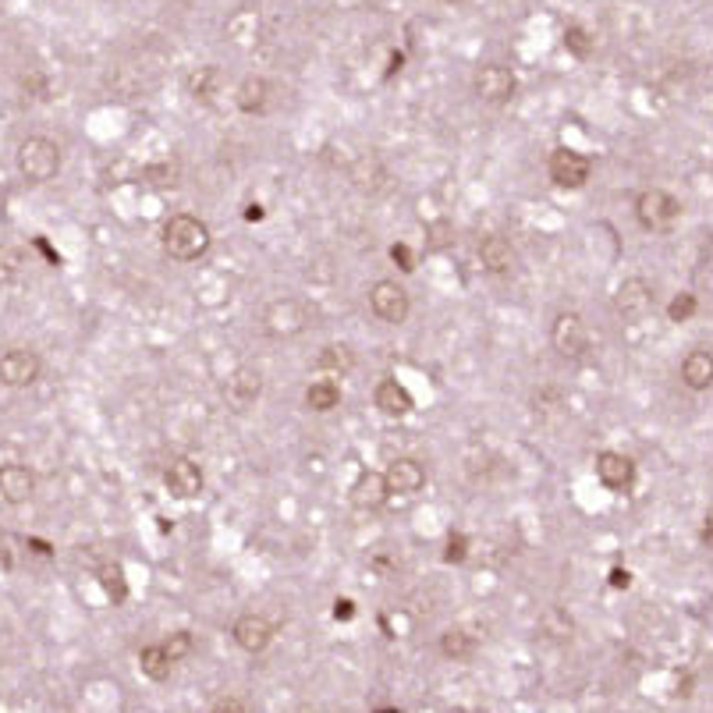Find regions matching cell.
<instances>
[{"label": "cell", "instance_id": "25", "mask_svg": "<svg viewBox=\"0 0 713 713\" xmlns=\"http://www.w3.org/2000/svg\"><path fill=\"white\" fill-rule=\"evenodd\" d=\"M139 671L146 674L149 682H167L174 671V660L167 657L164 643H149L139 650Z\"/></svg>", "mask_w": 713, "mask_h": 713}, {"label": "cell", "instance_id": "17", "mask_svg": "<svg viewBox=\"0 0 713 713\" xmlns=\"http://www.w3.org/2000/svg\"><path fill=\"white\" fill-rule=\"evenodd\" d=\"M231 635H235V646L245 653H263L270 643H274V625H270L263 614H242V618L231 625Z\"/></svg>", "mask_w": 713, "mask_h": 713}, {"label": "cell", "instance_id": "8", "mask_svg": "<svg viewBox=\"0 0 713 713\" xmlns=\"http://www.w3.org/2000/svg\"><path fill=\"white\" fill-rule=\"evenodd\" d=\"M472 93L483 103H490V107H504V103H511L518 93L515 71L497 61L483 64V68H476V75H472Z\"/></svg>", "mask_w": 713, "mask_h": 713}, {"label": "cell", "instance_id": "10", "mask_svg": "<svg viewBox=\"0 0 713 713\" xmlns=\"http://www.w3.org/2000/svg\"><path fill=\"white\" fill-rule=\"evenodd\" d=\"M653 309V288L643 277H625L614 291V313L625 323H639Z\"/></svg>", "mask_w": 713, "mask_h": 713}, {"label": "cell", "instance_id": "2", "mask_svg": "<svg viewBox=\"0 0 713 713\" xmlns=\"http://www.w3.org/2000/svg\"><path fill=\"white\" fill-rule=\"evenodd\" d=\"M15 164L25 185H47V181H54L57 174H61L64 157L54 139H47V135H29V139H22V146H18Z\"/></svg>", "mask_w": 713, "mask_h": 713}, {"label": "cell", "instance_id": "27", "mask_svg": "<svg viewBox=\"0 0 713 713\" xmlns=\"http://www.w3.org/2000/svg\"><path fill=\"white\" fill-rule=\"evenodd\" d=\"M185 86H189V93L196 96V100H203V103H210L213 96H217V86H220V71L213 68V64H203V68H196L185 79Z\"/></svg>", "mask_w": 713, "mask_h": 713}, {"label": "cell", "instance_id": "33", "mask_svg": "<svg viewBox=\"0 0 713 713\" xmlns=\"http://www.w3.org/2000/svg\"><path fill=\"white\" fill-rule=\"evenodd\" d=\"M465 557H469V536H465V533H451V536H447L444 561H447V565H462Z\"/></svg>", "mask_w": 713, "mask_h": 713}, {"label": "cell", "instance_id": "16", "mask_svg": "<svg viewBox=\"0 0 713 713\" xmlns=\"http://www.w3.org/2000/svg\"><path fill=\"white\" fill-rule=\"evenodd\" d=\"M348 497H352V504L359 511H377L387 504V497H391V486H387V476L377 469H362L359 476H355L352 490H348Z\"/></svg>", "mask_w": 713, "mask_h": 713}, {"label": "cell", "instance_id": "9", "mask_svg": "<svg viewBox=\"0 0 713 713\" xmlns=\"http://www.w3.org/2000/svg\"><path fill=\"white\" fill-rule=\"evenodd\" d=\"M43 373V359L40 352H32L25 345H15L8 352H0V384L11 387V391H25L40 380Z\"/></svg>", "mask_w": 713, "mask_h": 713}, {"label": "cell", "instance_id": "3", "mask_svg": "<svg viewBox=\"0 0 713 713\" xmlns=\"http://www.w3.org/2000/svg\"><path fill=\"white\" fill-rule=\"evenodd\" d=\"M259 323H263V334L267 337H274V341H288V337H298L309 327V309H306V302L281 295L263 306Z\"/></svg>", "mask_w": 713, "mask_h": 713}, {"label": "cell", "instance_id": "5", "mask_svg": "<svg viewBox=\"0 0 713 713\" xmlns=\"http://www.w3.org/2000/svg\"><path fill=\"white\" fill-rule=\"evenodd\" d=\"M550 345H554V352L561 355V359H568V362L582 359V355L589 352V345H593L582 313H575V309L557 313L554 323H550Z\"/></svg>", "mask_w": 713, "mask_h": 713}, {"label": "cell", "instance_id": "29", "mask_svg": "<svg viewBox=\"0 0 713 713\" xmlns=\"http://www.w3.org/2000/svg\"><path fill=\"white\" fill-rule=\"evenodd\" d=\"M100 586H103V593L114 600V604H125L128 600V579H125V568L121 565H103L100 568Z\"/></svg>", "mask_w": 713, "mask_h": 713}, {"label": "cell", "instance_id": "21", "mask_svg": "<svg viewBox=\"0 0 713 713\" xmlns=\"http://www.w3.org/2000/svg\"><path fill=\"white\" fill-rule=\"evenodd\" d=\"M682 384L689 387V391L703 394L713 387V352L710 348H692L689 355L682 359Z\"/></svg>", "mask_w": 713, "mask_h": 713}, {"label": "cell", "instance_id": "11", "mask_svg": "<svg viewBox=\"0 0 713 713\" xmlns=\"http://www.w3.org/2000/svg\"><path fill=\"white\" fill-rule=\"evenodd\" d=\"M384 476H387V486H391V494H398V497H416L419 490L426 486V465L419 462V458H412V455H398V458H391V465L384 469Z\"/></svg>", "mask_w": 713, "mask_h": 713}, {"label": "cell", "instance_id": "14", "mask_svg": "<svg viewBox=\"0 0 713 713\" xmlns=\"http://www.w3.org/2000/svg\"><path fill=\"white\" fill-rule=\"evenodd\" d=\"M596 479L614 494H628L635 486V462L621 451H600L596 455Z\"/></svg>", "mask_w": 713, "mask_h": 713}, {"label": "cell", "instance_id": "4", "mask_svg": "<svg viewBox=\"0 0 713 713\" xmlns=\"http://www.w3.org/2000/svg\"><path fill=\"white\" fill-rule=\"evenodd\" d=\"M678 217H682V203L667 189H643L635 196V220L643 231H653V235L671 231Z\"/></svg>", "mask_w": 713, "mask_h": 713}, {"label": "cell", "instance_id": "36", "mask_svg": "<svg viewBox=\"0 0 713 713\" xmlns=\"http://www.w3.org/2000/svg\"><path fill=\"white\" fill-rule=\"evenodd\" d=\"M611 586L614 589H628V586H632V572H628V568H611Z\"/></svg>", "mask_w": 713, "mask_h": 713}, {"label": "cell", "instance_id": "28", "mask_svg": "<svg viewBox=\"0 0 713 713\" xmlns=\"http://www.w3.org/2000/svg\"><path fill=\"white\" fill-rule=\"evenodd\" d=\"M561 43H565V50L575 57V61H589V57H593V50H596L593 32H589L586 25H568L565 36H561Z\"/></svg>", "mask_w": 713, "mask_h": 713}, {"label": "cell", "instance_id": "19", "mask_svg": "<svg viewBox=\"0 0 713 713\" xmlns=\"http://www.w3.org/2000/svg\"><path fill=\"white\" fill-rule=\"evenodd\" d=\"M373 405H377L380 416L387 419H405L412 408H416V398L408 394L405 384H398L394 377H384L377 384V391H373Z\"/></svg>", "mask_w": 713, "mask_h": 713}, {"label": "cell", "instance_id": "37", "mask_svg": "<svg viewBox=\"0 0 713 713\" xmlns=\"http://www.w3.org/2000/svg\"><path fill=\"white\" fill-rule=\"evenodd\" d=\"M334 618H337V621L355 618V604H352V600H348V596H345V600H337V604H334Z\"/></svg>", "mask_w": 713, "mask_h": 713}, {"label": "cell", "instance_id": "23", "mask_svg": "<svg viewBox=\"0 0 713 713\" xmlns=\"http://www.w3.org/2000/svg\"><path fill=\"white\" fill-rule=\"evenodd\" d=\"M440 657L444 660H455V664H462V660H472L479 650L476 635L469 632V628H444L440 632V643H437Z\"/></svg>", "mask_w": 713, "mask_h": 713}, {"label": "cell", "instance_id": "34", "mask_svg": "<svg viewBox=\"0 0 713 713\" xmlns=\"http://www.w3.org/2000/svg\"><path fill=\"white\" fill-rule=\"evenodd\" d=\"M391 259L398 263L401 270H405V274H412V270H416V256H412V249H408L405 242L391 245Z\"/></svg>", "mask_w": 713, "mask_h": 713}, {"label": "cell", "instance_id": "35", "mask_svg": "<svg viewBox=\"0 0 713 713\" xmlns=\"http://www.w3.org/2000/svg\"><path fill=\"white\" fill-rule=\"evenodd\" d=\"M213 710H217V713H249L252 710V706L249 703H245V699H217V703H213Z\"/></svg>", "mask_w": 713, "mask_h": 713}, {"label": "cell", "instance_id": "18", "mask_svg": "<svg viewBox=\"0 0 713 713\" xmlns=\"http://www.w3.org/2000/svg\"><path fill=\"white\" fill-rule=\"evenodd\" d=\"M235 103H238V110H242V114H249V118L267 114L270 103H274V82L263 79V75H249V79L238 82Z\"/></svg>", "mask_w": 713, "mask_h": 713}, {"label": "cell", "instance_id": "1", "mask_svg": "<svg viewBox=\"0 0 713 713\" xmlns=\"http://www.w3.org/2000/svg\"><path fill=\"white\" fill-rule=\"evenodd\" d=\"M160 245L171 259L178 263H196L210 252L213 245V235L206 228V220L192 217V213H174V217L164 220V228H160Z\"/></svg>", "mask_w": 713, "mask_h": 713}, {"label": "cell", "instance_id": "30", "mask_svg": "<svg viewBox=\"0 0 713 713\" xmlns=\"http://www.w3.org/2000/svg\"><path fill=\"white\" fill-rule=\"evenodd\" d=\"M25 270V252L18 245H0V284H15Z\"/></svg>", "mask_w": 713, "mask_h": 713}, {"label": "cell", "instance_id": "32", "mask_svg": "<svg viewBox=\"0 0 713 713\" xmlns=\"http://www.w3.org/2000/svg\"><path fill=\"white\" fill-rule=\"evenodd\" d=\"M164 650H167V657H171L174 664H181V660L192 657V650H196V639H192V632H171L164 639Z\"/></svg>", "mask_w": 713, "mask_h": 713}, {"label": "cell", "instance_id": "6", "mask_svg": "<svg viewBox=\"0 0 713 713\" xmlns=\"http://www.w3.org/2000/svg\"><path fill=\"white\" fill-rule=\"evenodd\" d=\"M369 313L377 316L380 323H387V327H401V323L408 320V313H412V298H408V291L401 288L398 281H373L369 284Z\"/></svg>", "mask_w": 713, "mask_h": 713}, {"label": "cell", "instance_id": "22", "mask_svg": "<svg viewBox=\"0 0 713 713\" xmlns=\"http://www.w3.org/2000/svg\"><path fill=\"white\" fill-rule=\"evenodd\" d=\"M348 178H352V185L359 192H369V196H377L380 189L387 185V167L380 164L373 153H362V157H355L352 164H348Z\"/></svg>", "mask_w": 713, "mask_h": 713}, {"label": "cell", "instance_id": "31", "mask_svg": "<svg viewBox=\"0 0 713 713\" xmlns=\"http://www.w3.org/2000/svg\"><path fill=\"white\" fill-rule=\"evenodd\" d=\"M696 313H699V298L692 295V291H678V295L671 298V306H667V320L671 323H689Z\"/></svg>", "mask_w": 713, "mask_h": 713}, {"label": "cell", "instance_id": "38", "mask_svg": "<svg viewBox=\"0 0 713 713\" xmlns=\"http://www.w3.org/2000/svg\"><path fill=\"white\" fill-rule=\"evenodd\" d=\"M699 540H703L706 547H713V508L706 511V522H703V533H699Z\"/></svg>", "mask_w": 713, "mask_h": 713}, {"label": "cell", "instance_id": "15", "mask_svg": "<svg viewBox=\"0 0 713 713\" xmlns=\"http://www.w3.org/2000/svg\"><path fill=\"white\" fill-rule=\"evenodd\" d=\"M36 497V472L22 462L0 465V501L4 504H29Z\"/></svg>", "mask_w": 713, "mask_h": 713}, {"label": "cell", "instance_id": "26", "mask_svg": "<svg viewBox=\"0 0 713 713\" xmlns=\"http://www.w3.org/2000/svg\"><path fill=\"white\" fill-rule=\"evenodd\" d=\"M337 405H341V387H337L334 380H316V384H309V391H306L309 412L327 416V412H334Z\"/></svg>", "mask_w": 713, "mask_h": 713}, {"label": "cell", "instance_id": "13", "mask_svg": "<svg viewBox=\"0 0 713 713\" xmlns=\"http://www.w3.org/2000/svg\"><path fill=\"white\" fill-rule=\"evenodd\" d=\"M164 483L174 501H196L203 494V469L192 458H174L164 472Z\"/></svg>", "mask_w": 713, "mask_h": 713}, {"label": "cell", "instance_id": "24", "mask_svg": "<svg viewBox=\"0 0 713 713\" xmlns=\"http://www.w3.org/2000/svg\"><path fill=\"white\" fill-rule=\"evenodd\" d=\"M316 369L320 373H330V377H348L355 369V352L345 341H334V345H323L320 355H316Z\"/></svg>", "mask_w": 713, "mask_h": 713}, {"label": "cell", "instance_id": "7", "mask_svg": "<svg viewBox=\"0 0 713 713\" xmlns=\"http://www.w3.org/2000/svg\"><path fill=\"white\" fill-rule=\"evenodd\" d=\"M547 174H550V181H554L557 189L579 192V189H586L589 178H593V160H589L586 153H575V149H568V146H557L554 153H550V160H547Z\"/></svg>", "mask_w": 713, "mask_h": 713}, {"label": "cell", "instance_id": "20", "mask_svg": "<svg viewBox=\"0 0 713 713\" xmlns=\"http://www.w3.org/2000/svg\"><path fill=\"white\" fill-rule=\"evenodd\" d=\"M479 263H483L486 274L504 277V274H511V270H515L518 252H515V245H511L504 235H486L483 242H479Z\"/></svg>", "mask_w": 713, "mask_h": 713}, {"label": "cell", "instance_id": "12", "mask_svg": "<svg viewBox=\"0 0 713 713\" xmlns=\"http://www.w3.org/2000/svg\"><path fill=\"white\" fill-rule=\"evenodd\" d=\"M259 394H263V373L256 366H238L228 377V384H224V401L235 412H249L259 401Z\"/></svg>", "mask_w": 713, "mask_h": 713}, {"label": "cell", "instance_id": "39", "mask_svg": "<svg viewBox=\"0 0 713 713\" xmlns=\"http://www.w3.org/2000/svg\"><path fill=\"white\" fill-rule=\"evenodd\" d=\"M440 4H462V0H440Z\"/></svg>", "mask_w": 713, "mask_h": 713}]
</instances>
